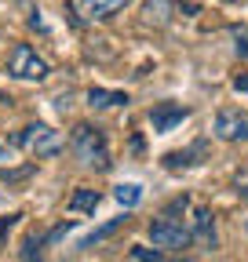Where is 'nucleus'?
Listing matches in <instances>:
<instances>
[{
  "instance_id": "14",
  "label": "nucleus",
  "mask_w": 248,
  "mask_h": 262,
  "mask_svg": "<svg viewBox=\"0 0 248 262\" xmlns=\"http://www.w3.org/2000/svg\"><path fill=\"white\" fill-rule=\"evenodd\" d=\"M44 233H29L26 241H22V251H18V258L22 262H44Z\"/></svg>"
},
{
  "instance_id": "8",
  "label": "nucleus",
  "mask_w": 248,
  "mask_h": 262,
  "mask_svg": "<svg viewBox=\"0 0 248 262\" xmlns=\"http://www.w3.org/2000/svg\"><path fill=\"white\" fill-rule=\"evenodd\" d=\"M190 233H194V244H201V248H208V251L219 244V237H215V219H212L208 208H197V211H194V229H190Z\"/></svg>"
},
{
  "instance_id": "18",
  "label": "nucleus",
  "mask_w": 248,
  "mask_h": 262,
  "mask_svg": "<svg viewBox=\"0 0 248 262\" xmlns=\"http://www.w3.org/2000/svg\"><path fill=\"white\" fill-rule=\"evenodd\" d=\"M73 226H77L73 219H66V222H58V226L51 229V233H44V241H48V244H55V241H62V237H66V233H70V229H73Z\"/></svg>"
},
{
  "instance_id": "13",
  "label": "nucleus",
  "mask_w": 248,
  "mask_h": 262,
  "mask_svg": "<svg viewBox=\"0 0 248 262\" xmlns=\"http://www.w3.org/2000/svg\"><path fill=\"white\" fill-rule=\"evenodd\" d=\"M113 196H117V204H120L124 211H132V208L142 201V186H139V182H120V186L113 189Z\"/></svg>"
},
{
  "instance_id": "25",
  "label": "nucleus",
  "mask_w": 248,
  "mask_h": 262,
  "mask_svg": "<svg viewBox=\"0 0 248 262\" xmlns=\"http://www.w3.org/2000/svg\"><path fill=\"white\" fill-rule=\"evenodd\" d=\"M15 4H22V8H33V0H15Z\"/></svg>"
},
{
  "instance_id": "21",
  "label": "nucleus",
  "mask_w": 248,
  "mask_h": 262,
  "mask_svg": "<svg viewBox=\"0 0 248 262\" xmlns=\"http://www.w3.org/2000/svg\"><path fill=\"white\" fill-rule=\"evenodd\" d=\"M234 91H241V95H248V73H241V77H234Z\"/></svg>"
},
{
  "instance_id": "3",
  "label": "nucleus",
  "mask_w": 248,
  "mask_h": 262,
  "mask_svg": "<svg viewBox=\"0 0 248 262\" xmlns=\"http://www.w3.org/2000/svg\"><path fill=\"white\" fill-rule=\"evenodd\" d=\"M8 73L15 80H48L51 66H48V58H40L29 44H15L11 55H8Z\"/></svg>"
},
{
  "instance_id": "2",
  "label": "nucleus",
  "mask_w": 248,
  "mask_h": 262,
  "mask_svg": "<svg viewBox=\"0 0 248 262\" xmlns=\"http://www.w3.org/2000/svg\"><path fill=\"white\" fill-rule=\"evenodd\" d=\"M15 146L18 149H29L37 160H48V157H55V153H62V146H66V139H62V131H55V127H48V124H26L18 135H15Z\"/></svg>"
},
{
  "instance_id": "23",
  "label": "nucleus",
  "mask_w": 248,
  "mask_h": 262,
  "mask_svg": "<svg viewBox=\"0 0 248 262\" xmlns=\"http://www.w3.org/2000/svg\"><path fill=\"white\" fill-rule=\"evenodd\" d=\"M0 164H11V149H8L4 142H0Z\"/></svg>"
},
{
  "instance_id": "4",
  "label": "nucleus",
  "mask_w": 248,
  "mask_h": 262,
  "mask_svg": "<svg viewBox=\"0 0 248 262\" xmlns=\"http://www.w3.org/2000/svg\"><path fill=\"white\" fill-rule=\"evenodd\" d=\"M150 241H153V248H161V251H182V248L194 244V233L182 222H175L168 215H157L150 222Z\"/></svg>"
},
{
  "instance_id": "11",
  "label": "nucleus",
  "mask_w": 248,
  "mask_h": 262,
  "mask_svg": "<svg viewBox=\"0 0 248 262\" xmlns=\"http://www.w3.org/2000/svg\"><path fill=\"white\" fill-rule=\"evenodd\" d=\"M132 98L124 91H106V88H91L88 91V106L91 110H113V106H128Z\"/></svg>"
},
{
  "instance_id": "17",
  "label": "nucleus",
  "mask_w": 248,
  "mask_h": 262,
  "mask_svg": "<svg viewBox=\"0 0 248 262\" xmlns=\"http://www.w3.org/2000/svg\"><path fill=\"white\" fill-rule=\"evenodd\" d=\"M186 208H190V196H186V193H182V196H175V201H172V204H168V208H164V215H168V219H175V222H179V215H182V211H186Z\"/></svg>"
},
{
  "instance_id": "6",
  "label": "nucleus",
  "mask_w": 248,
  "mask_h": 262,
  "mask_svg": "<svg viewBox=\"0 0 248 262\" xmlns=\"http://www.w3.org/2000/svg\"><path fill=\"white\" fill-rule=\"evenodd\" d=\"M186 117H190V106H182V102H157L150 110V124L157 135H168V131H175Z\"/></svg>"
},
{
  "instance_id": "7",
  "label": "nucleus",
  "mask_w": 248,
  "mask_h": 262,
  "mask_svg": "<svg viewBox=\"0 0 248 262\" xmlns=\"http://www.w3.org/2000/svg\"><path fill=\"white\" fill-rule=\"evenodd\" d=\"M124 8H128V0H80V4H77L84 22H106L117 11H124Z\"/></svg>"
},
{
  "instance_id": "1",
  "label": "nucleus",
  "mask_w": 248,
  "mask_h": 262,
  "mask_svg": "<svg viewBox=\"0 0 248 262\" xmlns=\"http://www.w3.org/2000/svg\"><path fill=\"white\" fill-rule=\"evenodd\" d=\"M70 149L73 157L84 164V168H95V171H110V146L102 139V131L99 127H91V124H73L70 131Z\"/></svg>"
},
{
  "instance_id": "20",
  "label": "nucleus",
  "mask_w": 248,
  "mask_h": 262,
  "mask_svg": "<svg viewBox=\"0 0 248 262\" xmlns=\"http://www.w3.org/2000/svg\"><path fill=\"white\" fill-rule=\"evenodd\" d=\"M234 182H237V193H241V201L248 204V171H241V175H237Z\"/></svg>"
},
{
  "instance_id": "16",
  "label": "nucleus",
  "mask_w": 248,
  "mask_h": 262,
  "mask_svg": "<svg viewBox=\"0 0 248 262\" xmlns=\"http://www.w3.org/2000/svg\"><path fill=\"white\" fill-rule=\"evenodd\" d=\"M37 171V164H22V168H15V171H0V179H4V182H22V179H29V175H33Z\"/></svg>"
},
{
  "instance_id": "12",
  "label": "nucleus",
  "mask_w": 248,
  "mask_h": 262,
  "mask_svg": "<svg viewBox=\"0 0 248 262\" xmlns=\"http://www.w3.org/2000/svg\"><path fill=\"white\" fill-rule=\"evenodd\" d=\"M124 226H128V211L117 215V219H110V222H106V226H99V229H91L88 237H80V244H77V248H95V244H102L106 237H113L117 229H124Z\"/></svg>"
},
{
  "instance_id": "22",
  "label": "nucleus",
  "mask_w": 248,
  "mask_h": 262,
  "mask_svg": "<svg viewBox=\"0 0 248 262\" xmlns=\"http://www.w3.org/2000/svg\"><path fill=\"white\" fill-rule=\"evenodd\" d=\"M29 26H33V29H44V18H40V11H29Z\"/></svg>"
},
{
  "instance_id": "24",
  "label": "nucleus",
  "mask_w": 248,
  "mask_h": 262,
  "mask_svg": "<svg viewBox=\"0 0 248 262\" xmlns=\"http://www.w3.org/2000/svg\"><path fill=\"white\" fill-rule=\"evenodd\" d=\"M237 55H241V58H248V40H244V37L237 40Z\"/></svg>"
},
{
  "instance_id": "10",
  "label": "nucleus",
  "mask_w": 248,
  "mask_h": 262,
  "mask_svg": "<svg viewBox=\"0 0 248 262\" xmlns=\"http://www.w3.org/2000/svg\"><path fill=\"white\" fill-rule=\"evenodd\" d=\"M99 201H102V193H99V189H91V186H80V189H73V196L66 201V208H70L73 215H95Z\"/></svg>"
},
{
  "instance_id": "5",
  "label": "nucleus",
  "mask_w": 248,
  "mask_h": 262,
  "mask_svg": "<svg viewBox=\"0 0 248 262\" xmlns=\"http://www.w3.org/2000/svg\"><path fill=\"white\" fill-rule=\"evenodd\" d=\"M212 131H215V139H223V142H248V113L226 106V110L215 113Z\"/></svg>"
},
{
  "instance_id": "9",
  "label": "nucleus",
  "mask_w": 248,
  "mask_h": 262,
  "mask_svg": "<svg viewBox=\"0 0 248 262\" xmlns=\"http://www.w3.org/2000/svg\"><path fill=\"white\" fill-rule=\"evenodd\" d=\"M172 15H175V0H146V4H142V22L146 26L164 29L172 22Z\"/></svg>"
},
{
  "instance_id": "19",
  "label": "nucleus",
  "mask_w": 248,
  "mask_h": 262,
  "mask_svg": "<svg viewBox=\"0 0 248 262\" xmlns=\"http://www.w3.org/2000/svg\"><path fill=\"white\" fill-rule=\"evenodd\" d=\"M132 255H135L139 262H164L161 251H150V248H132Z\"/></svg>"
},
{
  "instance_id": "27",
  "label": "nucleus",
  "mask_w": 248,
  "mask_h": 262,
  "mask_svg": "<svg viewBox=\"0 0 248 262\" xmlns=\"http://www.w3.org/2000/svg\"><path fill=\"white\" fill-rule=\"evenodd\" d=\"M244 229H248V222H244Z\"/></svg>"
},
{
  "instance_id": "26",
  "label": "nucleus",
  "mask_w": 248,
  "mask_h": 262,
  "mask_svg": "<svg viewBox=\"0 0 248 262\" xmlns=\"http://www.w3.org/2000/svg\"><path fill=\"white\" fill-rule=\"evenodd\" d=\"M223 4H241V0H223Z\"/></svg>"
},
{
  "instance_id": "15",
  "label": "nucleus",
  "mask_w": 248,
  "mask_h": 262,
  "mask_svg": "<svg viewBox=\"0 0 248 262\" xmlns=\"http://www.w3.org/2000/svg\"><path fill=\"white\" fill-rule=\"evenodd\" d=\"M204 153V142H194V149H179V153H168L164 157V168H190V164H197L194 157Z\"/></svg>"
}]
</instances>
